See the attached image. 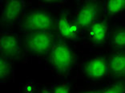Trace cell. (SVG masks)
<instances>
[{"instance_id": "1", "label": "cell", "mask_w": 125, "mask_h": 93, "mask_svg": "<svg viewBox=\"0 0 125 93\" xmlns=\"http://www.w3.org/2000/svg\"><path fill=\"white\" fill-rule=\"evenodd\" d=\"M74 62L72 49L61 38H56L51 50L50 63L52 67L59 74L70 71Z\"/></svg>"}, {"instance_id": "2", "label": "cell", "mask_w": 125, "mask_h": 93, "mask_svg": "<svg viewBox=\"0 0 125 93\" xmlns=\"http://www.w3.org/2000/svg\"><path fill=\"white\" fill-rule=\"evenodd\" d=\"M55 38L51 30L27 33L25 36L27 51L35 56H44L51 52Z\"/></svg>"}, {"instance_id": "3", "label": "cell", "mask_w": 125, "mask_h": 93, "mask_svg": "<svg viewBox=\"0 0 125 93\" xmlns=\"http://www.w3.org/2000/svg\"><path fill=\"white\" fill-rule=\"evenodd\" d=\"M53 23V18L49 13L42 10H34L25 15L21 22L20 27L27 33L36 31L51 30Z\"/></svg>"}, {"instance_id": "4", "label": "cell", "mask_w": 125, "mask_h": 93, "mask_svg": "<svg viewBox=\"0 0 125 93\" xmlns=\"http://www.w3.org/2000/svg\"><path fill=\"white\" fill-rule=\"evenodd\" d=\"M20 41L16 33L11 31L2 32L0 35L1 56L8 59L19 57L20 54Z\"/></svg>"}, {"instance_id": "5", "label": "cell", "mask_w": 125, "mask_h": 93, "mask_svg": "<svg viewBox=\"0 0 125 93\" xmlns=\"http://www.w3.org/2000/svg\"><path fill=\"white\" fill-rule=\"evenodd\" d=\"M99 14V3L87 2L78 10L74 22L79 28L90 27L95 23Z\"/></svg>"}, {"instance_id": "6", "label": "cell", "mask_w": 125, "mask_h": 93, "mask_svg": "<svg viewBox=\"0 0 125 93\" xmlns=\"http://www.w3.org/2000/svg\"><path fill=\"white\" fill-rule=\"evenodd\" d=\"M84 74L91 79H103L109 72V61L103 57H95L84 64Z\"/></svg>"}, {"instance_id": "7", "label": "cell", "mask_w": 125, "mask_h": 93, "mask_svg": "<svg viewBox=\"0 0 125 93\" xmlns=\"http://www.w3.org/2000/svg\"><path fill=\"white\" fill-rule=\"evenodd\" d=\"M23 0H10L6 1L2 7V21L6 24H9L16 21L25 9Z\"/></svg>"}, {"instance_id": "8", "label": "cell", "mask_w": 125, "mask_h": 93, "mask_svg": "<svg viewBox=\"0 0 125 93\" xmlns=\"http://www.w3.org/2000/svg\"><path fill=\"white\" fill-rule=\"evenodd\" d=\"M110 77L116 79H125V52H118L109 61Z\"/></svg>"}, {"instance_id": "9", "label": "cell", "mask_w": 125, "mask_h": 93, "mask_svg": "<svg viewBox=\"0 0 125 93\" xmlns=\"http://www.w3.org/2000/svg\"><path fill=\"white\" fill-rule=\"evenodd\" d=\"M57 27L59 33L63 38L67 40H74L77 38L79 28L67 17L62 16L59 19Z\"/></svg>"}, {"instance_id": "10", "label": "cell", "mask_w": 125, "mask_h": 93, "mask_svg": "<svg viewBox=\"0 0 125 93\" xmlns=\"http://www.w3.org/2000/svg\"><path fill=\"white\" fill-rule=\"evenodd\" d=\"M108 33V24L105 21H96L89 27L91 39L95 42H102L106 39Z\"/></svg>"}, {"instance_id": "11", "label": "cell", "mask_w": 125, "mask_h": 93, "mask_svg": "<svg viewBox=\"0 0 125 93\" xmlns=\"http://www.w3.org/2000/svg\"><path fill=\"white\" fill-rule=\"evenodd\" d=\"M104 7L106 15L109 16L117 15L125 10V0L106 1Z\"/></svg>"}, {"instance_id": "12", "label": "cell", "mask_w": 125, "mask_h": 93, "mask_svg": "<svg viewBox=\"0 0 125 93\" xmlns=\"http://www.w3.org/2000/svg\"><path fill=\"white\" fill-rule=\"evenodd\" d=\"M12 72V65L10 62V59L1 56L0 57V80L1 82H4L10 77Z\"/></svg>"}, {"instance_id": "13", "label": "cell", "mask_w": 125, "mask_h": 93, "mask_svg": "<svg viewBox=\"0 0 125 93\" xmlns=\"http://www.w3.org/2000/svg\"><path fill=\"white\" fill-rule=\"evenodd\" d=\"M112 46L117 49L125 48V30H119L115 32L112 38Z\"/></svg>"}, {"instance_id": "14", "label": "cell", "mask_w": 125, "mask_h": 93, "mask_svg": "<svg viewBox=\"0 0 125 93\" xmlns=\"http://www.w3.org/2000/svg\"><path fill=\"white\" fill-rule=\"evenodd\" d=\"M124 90L125 84L124 83L118 82L105 87L100 91V93H124Z\"/></svg>"}, {"instance_id": "15", "label": "cell", "mask_w": 125, "mask_h": 93, "mask_svg": "<svg viewBox=\"0 0 125 93\" xmlns=\"http://www.w3.org/2000/svg\"><path fill=\"white\" fill-rule=\"evenodd\" d=\"M53 93H71L70 87L67 83L60 84L52 88Z\"/></svg>"}, {"instance_id": "16", "label": "cell", "mask_w": 125, "mask_h": 93, "mask_svg": "<svg viewBox=\"0 0 125 93\" xmlns=\"http://www.w3.org/2000/svg\"><path fill=\"white\" fill-rule=\"evenodd\" d=\"M79 93H100V91H99V90H87V91H83Z\"/></svg>"}, {"instance_id": "17", "label": "cell", "mask_w": 125, "mask_h": 93, "mask_svg": "<svg viewBox=\"0 0 125 93\" xmlns=\"http://www.w3.org/2000/svg\"><path fill=\"white\" fill-rule=\"evenodd\" d=\"M40 93H53V92H52V89H49V88H45L43 89H42Z\"/></svg>"}]
</instances>
